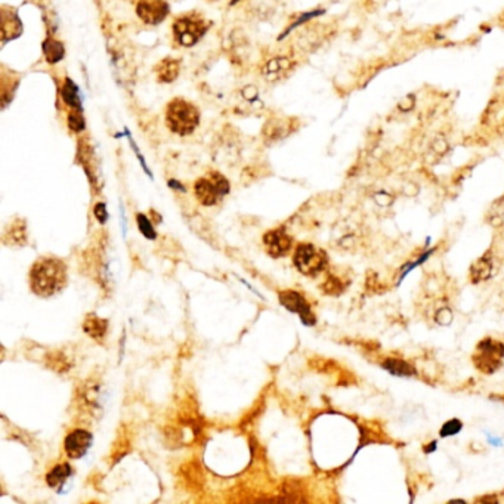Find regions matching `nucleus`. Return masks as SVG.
Wrapping results in <instances>:
<instances>
[{"label":"nucleus","mask_w":504,"mask_h":504,"mask_svg":"<svg viewBox=\"0 0 504 504\" xmlns=\"http://www.w3.org/2000/svg\"><path fill=\"white\" fill-rule=\"evenodd\" d=\"M382 366L385 370H388L393 376L408 377V376H414V373H416V370L412 364H408L407 361L400 359V358H386Z\"/></svg>","instance_id":"nucleus-22"},{"label":"nucleus","mask_w":504,"mask_h":504,"mask_svg":"<svg viewBox=\"0 0 504 504\" xmlns=\"http://www.w3.org/2000/svg\"><path fill=\"white\" fill-rule=\"evenodd\" d=\"M181 73V59L176 58H163L162 61H159L154 67V74L155 78L159 83H173L179 77Z\"/></svg>","instance_id":"nucleus-11"},{"label":"nucleus","mask_w":504,"mask_h":504,"mask_svg":"<svg viewBox=\"0 0 504 504\" xmlns=\"http://www.w3.org/2000/svg\"><path fill=\"white\" fill-rule=\"evenodd\" d=\"M48 364L51 368H54L58 373H64L70 368V361L64 356V354L55 352L48 358Z\"/></svg>","instance_id":"nucleus-24"},{"label":"nucleus","mask_w":504,"mask_h":504,"mask_svg":"<svg viewBox=\"0 0 504 504\" xmlns=\"http://www.w3.org/2000/svg\"><path fill=\"white\" fill-rule=\"evenodd\" d=\"M491 275H493V259L490 258V255H485L481 259L472 263L469 277L474 284L486 281Z\"/></svg>","instance_id":"nucleus-13"},{"label":"nucleus","mask_w":504,"mask_h":504,"mask_svg":"<svg viewBox=\"0 0 504 504\" xmlns=\"http://www.w3.org/2000/svg\"><path fill=\"white\" fill-rule=\"evenodd\" d=\"M21 23L17 17V13L12 12L11 13L6 12V6H4V13H2V37L4 40L8 39H15L17 36L21 35Z\"/></svg>","instance_id":"nucleus-18"},{"label":"nucleus","mask_w":504,"mask_h":504,"mask_svg":"<svg viewBox=\"0 0 504 504\" xmlns=\"http://www.w3.org/2000/svg\"><path fill=\"white\" fill-rule=\"evenodd\" d=\"M83 330L88 336H90L93 340H102L107 335L108 330V321L104 318L97 317V315H88L85 323H83Z\"/></svg>","instance_id":"nucleus-17"},{"label":"nucleus","mask_w":504,"mask_h":504,"mask_svg":"<svg viewBox=\"0 0 504 504\" xmlns=\"http://www.w3.org/2000/svg\"><path fill=\"white\" fill-rule=\"evenodd\" d=\"M289 133H292L290 121L284 119H271L263 126V138L266 140H277L286 138Z\"/></svg>","instance_id":"nucleus-14"},{"label":"nucleus","mask_w":504,"mask_h":504,"mask_svg":"<svg viewBox=\"0 0 504 504\" xmlns=\"http://www.w3.org/2000/svg\"><path fill=\"white\" fill-rule=\"evenodd\" d=\"M472 362L485 376L497 373L504 364V342L494 337H484L476 344Z\"/></svg>","instance_id":"nucleus-4"},{"label":"nucleus","mask_w":504,"mask_h":504,"mask_svg":"<svg viewBox=\"0 0 504 504\" xmlns=\"http://www.w3.org/2000/svg\"><path fill=\"white\" fill-rule=\"evenodd\" d=\"M136 222H138L139 231L143 232L144 237H147L148 240H154V239L157 237V234H155V231H154L151 222H150L148 217H147L145 215H140V213H139V215L136 216Z\"/></svg>","instance_id":"nucleus-26"},{"label":"nucleus","mask_w":504,"mask_h":504,"mask_svg":"<svg viewBox=\"0 0 504 504\" xmlns=\"http://www.w3.org/2000/svg\"><path fill=\"white\" fill-rule=\"evenodd\" d=\"M414 107H416V98H414V95L405 97V98L400 102V105H398L400 112H404V113L409 112V109H413Z\"/></svg>","instance_id":"nucleus-30"},{"label":"nucleus","mask_w":504,"mask_h":504,"mask_svg":"<svg viewBox=\"0 0 504 504\" xmlns=\"http://www.w3.org/2000/svg\"><path fill=\"white\" fill-rule=\"evenodd\" d=\"M93 215L100 220L101 224H105L108 220V213H107V208L104 203H98L95 208H93Z\"/></svg>","instance_id":"nucleus-28"},{"label":"nucleus","mask_w":504,"mask_h":504,"mask_svg":"<svg viewBox=\"0 0 504 504\" xmlns=\"http://www.w3.org/2000/svg\"><path fill=\"white\" fill-rule=\"evenodd\" d=\"M293 68V61L289 56H274L268 59L262 67V76L270 82H275Z\"/></svg>","instance_id":"nucleus-12"},{"label":"nucleus","mask_w":504,"mask_h":504,"mask_svg":"<svg viewBox=\"0 0 504 504\" xmlns=\"http://www.w3.org/2000/svg\"><path fill=\"white\" fill-rule=\"evenodd\" d=\"M5 241L11 243L12 246H25L27 243V227L25 222L21 219H17L5 232Z\"/></svg>","instance_id":"nucleus-20"},{"label":"nucleus","mask_w":504,"mask_h":504,"mask_svg":"<svg viewBox=\"0 0 504 504\" xmlns=\"http://www.w3.org/2000/svg\"><path fill=\"white\" fill-rule=\"evenodd\" d=\"M67 121H68V128L70 131H73L74 133H80L85 131V117L82 114V112H78V109H70V113L67 116Z\"/></svg>","instance_id":"nucleus-23"},{"label":"nucleus","mask_w":504,"mask_h":504,"mask_svg":"<svg viewBox=\"0 0 504 504\" xmlns=\"http://www.w3.org/2000/svg\"><path fill=\"white\" fill-rule=\"evenodd\" d=\"M229 182L224 175L212 172L209 173V176L200 178L196 182L194 193L197 200L204 206H215L219 198H222L229 193Z\"/></svg>","instance_id":"nucleus-5"},{"label":"nucleus","mask_w":504,"mask_h":504,"mask_svg":"<svg viewBox=\"0 0 504 504\" xmlns=\"http://www.w3.org/2000/svg\"><path fill=\"white\" fill-rule=\"evenodd\" d=\"M294 266L299 271L305 275L313 277L323 272L327 266V255L323 250H318L313 244L302 243L299 244L294 256H293Z\"/></svg>","instance_id":"nucleus-6"},{"label":"nucleus","mask_w":504,"mask_h":504,"mask_svg":"<svg viewBox=\"0 0 504 504\" xmlns=\"http://www.w3.org/2000/svg\"><path fill=\"white\" fill-rule=\"evenodd\" d=\"M43 55L48 64H58L66 55L64 43L54 37H48L43 42Z\"/></svg>","instance_id":"nucleus-19"},{"label":"nucleus","mask_w":504,"mask_h":504,"mask_svg":"<svg viewBox=\"0 0 504 504\" xmlns=\"http://www.w3.org/2000/svg\"><path fill=\"white\" fill-rule=\"evenodd\" d=\"M31 290L42 297L61 292L67 284V268L58 259L44 258L35 263L30 274Z\"/></svg>","instance_id":"nucleus-1"},{"label":"nucleus","mask_w":504,"mask_h":504,"mask_svg":"<svg viewBox=\"0 0 504 504\" xmlns=\"http://www.w3.org/2000/svg\"><path fill=\"white\" fill-rule=\"evenodd\" d=\"M170 13L167 0H138L136 15L147 25L162 24Z\"/></svg>","instance_id":"nucleus-7"},{"label":"nucleus","mask_w":504,"mask_h":504,"mask_svg":"<svg viewBox=\"0 0 504 504\" xmlns=\"http://www.w3.org/2000/svg\"><path fill=\"white\" fill-rule=\"evenodd\" d=\"M452 318H454V315H452V311L447 306L444 308H440L435 312V321L439 324V325H448L452 323Z\"/></svg>","instance_id":"nucleus-27"},{"label":"nucleus","mask_w":504,"mask_h":504,"mask_svg":"<svg viewBox=\"0 0 504 504\" xmlns=\"http://www.w3.org/2000/svg\"><path fill=\"white\" fill-rule=\"evenodd\" d=\"M92 435L88 431L83 429H76L71 433H68V436L66 438L64 443V448L67 455L70 459H82L83 455H86V452L89 451V448L92 447Z\"/></svg>","instance_id":"nucleus-9"},{"label":"nucleus","mask_w":504,"mask_h":504,"mask_svg":"<svg viewBox=\"0 0 504 504\" xmlns=\"http://www.w3.org/2000/svg\"><path fill=\"white\" fill-rule=\"evenodd\" d=\"M208 2H216V0H208Z\"/></svg>","instance_id":"nucleus-31"},{"label":"nucleus","mask_w":504,"mask_h":504,"mask_svg":"<svg viewBox=\"0 0 504 504\" xmlns=\"http://www.w3.org/2000/svg\"><path fill=\"white\" fill-rule=\"evenodd\" d=\"M167 129L179 136H188L196 132L200 124L198 108L184 98L172 100L164 108Z\"/></svg>","instance_id":"nucleus-2"},{"label":"nucleus","mask_w":504,"mask_h":504,"mask_svg":"<svg viewBox=\"0 0 504 504\" xmlns=\"http://www.w3.org/2000/svg\"><path fill=\"white\" fill-rule=\"evenodd\" d=\"M280 304L284 308H287L290 312L297 313L305 325H313L315 323H317L308 301L299 292H294V290L281 292L280 293Z\"/></svg>","instance_id":"nucleus-8"},{"label":"nucleus","mask_w":504,"mask_h":504,"mask_svg":"<svg viewBox=\"0 0 504 504\" xmlns=\"http://www.w3.org/2000/svg\"><path fill=\"white\" fill-rule=\"evenodd\" d=\"M210 28V21L201 12H186L179 15L172 24L173 40L181 48H193Z\"/></svg>","instance_id":"nucleus-3"},{"label":"nucleus","mask_w":504,"mask_h":504,"mask_svg":"<svg viewBox=\"0 0 504 504\" xmlns=\"http://www.w3.org/2000/svg\"><path fill=\"white\" fill-rule=\"evenodd\" d=\"M73 475V467L67 463H61L52 467V470L46 475V482L52 488H61V485H64L66 481Z\"/></svg>","instance_id":"nucleus-21"},{"label":"nucleus","mask_w":504,"mask_h":504,"mask_svg":"<svg viewBox=\"0 0 504 504\" xmlns=\"http://www.w3.org/2000/svg\"><path fill=\"white\" fill-rule=\"evenodd\" d=\"M61 100L64 101V104L70 109H78V112H82V100L80 95H78V89L70 77H66L61 83Z\"/></svg>","instance_id":"nucleus-15"},{"label":"nucleus","mask_w":504,"mask_h":504,"mask_svg":"<svg viewBox=\"0 0 504 504\" xmlns=\"http://www.w3.org/2000/svg\"><path fill=\"white\" fill-rule=\"evenodd\" d=\"M432 150L438 155H444L448 151V144L444 138H438L435 143L432 144Z\"/></svg>","instance_id":"nucleus-29"},{"label":"nucleus","mask_w":504,"mask_h":504,"mask_svg":"<svg viewBox=\"0 0 504 504\" xmlns=\"http://www.w3.org/2000/svg\"><path fill=\"white\" fill-rule=\"evenodd\" d=\"M263 244L268 255H271L272 258H281L290 250L292 239L282 229H275L265 234Z\"/></svg>","instance_id":"nucleus-10"},{"label":"nucleus","mask_w":504,"mask_h":504,"mask_svg":"<svg viewBox=\"0 0 504 504\" xmlns=\"http://www.w3.org/2000/svg\"><path fill=\"white\" fill-rule=\"evenodd\" d=\"M101 400V386L97 382H88L82 390V402L85 408H88L92 413H95L97 409H101L102 407Z\"/></svg>","instance_id":"nucleus-16"},{"label":"nucleus","mask_w":504,"mask_h":504,"mask_svg":"<svg viewBox=\"0 0 504 504\" xmlns=\"http://www.w3.org/2000/svg\"><path fill=\"white\" fill-rule=\"evenodd\" d=\"M462 429H463V423L459 419H451L444 423V426L439 431V435L443 438H448L457 435Z\"/></svg>","instance_id":"nucleus-25"}]
</instances>
